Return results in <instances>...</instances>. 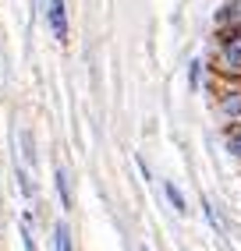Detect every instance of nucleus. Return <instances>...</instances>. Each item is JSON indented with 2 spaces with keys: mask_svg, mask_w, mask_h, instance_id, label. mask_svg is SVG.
<instances>
[{
  "mask_svg": "<svg viewBox=\"0 0 241 251\" xmlns=\"http://www.w3.org/2000/svg\"><path fill=\"white\" fill-rule=\"evenodd\" d=\"M46 22H50V32L54 39H67V11H64V0H46Z\"/></svg>",
  "mask_w": 241,
  "mask_h": 251,
  "instance_id": "1",
  "label": "nucleus"
},
{
  "mask_svg": "<svg viewBox=\"0 0 241 251\" xmlns=\"http://www.w3.org/2000/svg\"><path fill=\"white\" fill-rule=\"evenodd\" d=\"M18 156H22V170H29V166H32V170H36V145H32V135H29V131L22 127L18 131Z\"/></svg>",
  "mask_w": 241,
  "mask_h": 251,
  "instance_id": "2",
  "label": "nucleus"
},
{
  "mask_svg": "<svg viewBox=\"0 0 241 251\" xmlns=\"http://www.w3.org/2000/svg\"><path fill=\"white\" fill-rule=\"evenodd\" d=\"M220 57H223V68H231V71H241V36H231L227 43H223Z\"/></svg>",
  "mask_w": 241,
  "mask_h": 251,
  "instance_id": "3",
  "label": "nucleus"
},
{
  "mask_svg": "<svg viewBox=\"0 0 241 251\" xmlns=\"http://www.w3.org/2000/svg\"><path fill=\"white\" fill-rule=\"evenodd\" d=\"M57 191H60V205L64 209H75V191H71V174L64 170V166H57Z\"/></svg>",
  "mask_w": 241,
  "mask_h": 251,
  "instance_id": "4",
  "label": "nucleus"
},
{
  "mask_svg": "<svg viewBox=\"0 0 241 251\" xmlns=\"http://www.w3.org/2000/svg\"><path fill=\"white\" fill-rule=\"evenodd\" d=\"M54 251H71V230H67L64 223L54 230Z\"/></svg>",
  "mask_w": 241,
  "mask_h": 251,
  "instance_id": "5",
  "label": "nucleus"
},
{
  "mask_svg": "<svg viewBox=\"0 0 241 251\" xmlns=\"http://www.w3.org/2000/svg\"><path fill=\"white\" fill-rule=\"evenodd\" d=\"M223 113H231V117H238V113H241V92H234V96L223 99Z\"/></svg>",
  "mask_w": 241,
  "mask_h": 251,
  "instance_id": "6",
  "label": "nucleus"
},
{
  "mask_svg": "<svg viewBox=\"0 0 241 251\" xmlns=\"http://www.w3.org/2000/svg\"><path fill=\"white\" fill-rule=\"evenodd\" d=\"M167 198L174 202V209H178V212H184V209H188V205H184V198H181V191L174 188V184H167Z\"/></svg>",
  "mask_w": 241,
  "mask_h": 251,
  "instance_id": "7",
  "label": "nucleus"
},
{
  "mask_svg": "<svg viewBox=\"0 0 241 251\" xmlns=\"http://www.w3.org/2000/svg\"><path fill=\"white\" fill-rule=\"evenodd\" d=\"M22 237H25V251H36V241H32V226H29V216H22Z\"/></svg>",
  "mask_w": 241,
  "mask_h": 251,
  "instance_id": "8",
  "label": "nucleus"
},
{
  "mask_svg": "<svg viewBox=\"0 0 241 251\" xmlns=\"http://www.w3.org/2000/svg\"><path fill=\"white\" fill-rule=\"evenodd\" d=\"M231 152L241 156V131H234V135H231Z\"/></svg>",
  "mask_w": 241,
  "mask_h": 251,
  "instance_id": "9",
  "label": "nucleus"
},
{
  "mask_svg": "<svg viewBox=\"0 0 241 251\" xmlns=\"http://www.w3.org/2000/svg\"><path fill=\"white\" fill-rule=\"evenodd\" d=\"M227 14H238V18H241V0H231L227 11H223V18H227Z\"/></svg>",
  "mask_w": 241,
  "mask_h": 251,
  "instance_id": "10",
  "label": "nucleus"
},
{
  "mask_svg": "<svg viewBox=\"0 0 241 251\" xmlns=\"http://www.w3.org/2000/svg\"><path fill=\"white\" fill-rule=\"evenodd\" d=\"M142 251H146V248H142Z\"/></svg>",
  "mask_w": 241,
  "mask_h": 251,
  "instance_id": "11",
  "label": "nucleus"
}]
</instances>
